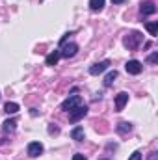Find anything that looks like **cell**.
<instances>
[{
  "mask_svg": "<svg viewBox=\"0 0 158 160\" xmlns=\"http://www.w3.org/2000/svg\"><path fill=\"white\" fill-rule=\"evenodd\" d=\"M141 41H143V34H140V32H130V34L125 36L123 45H125L128 50H136V48L141 45Z\"/></svg>",
  "mask_w": 158,
  "mask_h": 160,
  "instance_id": "6da1fadb",
  "label": "cell"
},
{
  "mask_svg": "<svg viewBox=\"0 0 158 160\" xmlns=\"http://www.w3.org/2000/svg\"><path fill=\"white\" fill-rule=\"evenodd\" d=\"M77 52H78V45L77 43H62L60 58H73Z\"/></svg>",
  "mask_w": 158,
  "mask_h": 160,
  "instance_id": "7a4b0ae2",
  "label": "cell"
},
{
  "mask_svg": "<svg viewBox=\"0 0 158 160\" xmlns=\"http://www.w3.org/2000/svg\"><path fill=\"white\" fill-rule=\"evenodd\" d=\"M86 114H87V106H86V104H78L75 110L69 112V119H71V123H77V121H80Z\"/></svg>",
  "mask_w": 158,
  "mask_h": 160,
  "instance_id": "3957f363",
  "label": "cell"
},
{
  "mask_svg": "<svg viewBox=\"0 0 158 160\" xmlns=\"http://www.w3.org/2000/svg\"><path fill=\"white\" fill-rule=\"evenodd\" d=\"M78 104H82V99H80V95H73V97H69L67 101H63V104H62V110H65V112H71V110H75Z\"/></svg>",
  "mask_w": 158,
  "mask_h": 160,
  "instance_id": "277c9868",
  "label": "cell"
},
{
  "mask_svg": "<svg viewBox=\"0 0 158 160\" xmlns=\"http://www.w3.org/2000/svg\"><path fill=\"white\" fill-rule=\"evenodd\" d=\"M125 69H126V73H128V75H140V73H141V69H143V65H141L138 60H130V62H126V63H125Z\"/></svg>",
  "mask_w": 158,
  "mask_h": 160,
  "instance_id": "5b68a950",
  "label": "cell"
},
{
  "mask_svg": "<svg viewBox=\"0 0 158 160\" xmlns=\"http://www.w3.org/2000/svg\"><path fill=\"white\" fill-rule=\"evenodd\" d=\"M110 67V60H104V62H99V63H95V65H91L89 67V75H101V73H104L106 69Z\"/></svg>",
  "mask_w": 158,
  "mask_h": 160,
  "instance_id": "8992f818",
  "label": "cell"
},
{
  "mask_svg": "<svg viewBox=\"0 0 158 160\" xmlns=\"http://www.w3.org/2000/svg\"><path fill=\"white\" fill-rule=\"evenodd\" d=\"M43 143L41 142H30L28 143V157H32V158H36V157H39L41 153H43Z\"/></svg>",
  "mask_w": 158,
  "mask_h": 160,
  "instance_id": "52a82bcc",
  "label": "cell"
},
{
  "mask_svg": "<svg viewBox=\"0 0 158 160\" xmlns=\"http://www.w3.org/2000/svg\"><path fill=\"white\" fill-rule=\"evenodd\" d=\"M128 102V93H125V91H121L117 93V97H116V110L121 112L123 108H125V104Z\"/></svg>",
  "mask_w": 158,
  "mask_h": 160,
  "instance_id": "ba28073f",
  "label": "cell"
},
{
  "mask_svg": "<svg viewBox=\"0 0 158 160\" xmlns=\"http://www.w3.org/2000/svg\"><path fill=\"white\" fill-rule=\"evenodd\" d=\"M140 11L143 13V15H153L155 11H156V6H155V2H143L141 4V8H140Z\"/></svg>",
  "mask_w": 158,
  "mask_h": 160,
  "instance_id": "9c48e42d",
  "label": "cell"
},
{
  "mask_svg": "<svg viewBox=\"0 0 158 160\" xmlns=\"http://www.w3.org/2000/svg\"><path fill=\"white\" fill-rule=\"evenodd\" d=\"M58 60H60V50H54L47 56V65H56Z\"/></svg>",
  "mask_w": 158,
  "mask_h": 160,
  "instance_id": "30bf717a",
  "label": "cell"
},
{
  "mask_svg": "<svg viewBox=\"0 0 158 160\" xmlns=\"http://www.w3.org/2000/svg\"><path fill=\"white\" fill-rule=\"evenodd\" d=\"M71 138H73V140H77V142H82V140H84V128H82V127L73 128V132H71Z\"/></svg>",
  "mask_w": 158,
  "mask_h": 160,
  "instance_id": "8fae6325",
  "label": "cell"
},
{
  "mask_svg": "<svg viewBox=\"0 0 158 160\" xmlns=\"http://www.w3.org/2000/svg\"><path fill=\"white\" fill-rule=\"evenodd\" d=\"M4 112H6V114H17V112H19V104H17V102H6Z\"/></svg>",
  "mask_w": 158,
  "mask_h": 160,
  "instance_id": "7c38bea8",
  "label": "cell"
},
{
  "mask_svg": "<svg viewBox=\"0 0 158 160\" xmlns=\"http://www.w3.org/2000/svg\"><path fill=\"white\" fill-rule=\"evenodd\" d=\"M89 8L93 11H101L104 8V0H89Z\"/></svg>",
  "mask_w": 158,
  "mask_h": 160,
  "instance_id": "4fadbf2b",
  "label": "cell"
},
{
  "mask_svg": "<svg viewBox=\"0 0 158 160\" xmlns=\"http://www.w3.org/2000/svg\"><path fill=\"white\" fill-rule=\"evenodd\" d=\"M117 130L121 132V134H126V132H130L132 130V125L130 123H126V121H121L117 125Z\"/></svg>",
  "mask_w": 158,
  "mask_h": 160,
  "instance_id": "5bb4252c",
  "label": "cell"
},
{
  "mask_svg": "<svg viewBox=\"0 0 158 160\" xmlns=\"http://www.w3.org/2000/svg\"><path fill=\"white\" fill-rule=\"evenodd\" d=\"M116 78H117V71H110V73L106 75V78H104V86H106V88H108V86H112Z\"/></svg>",
  "mask_w": 158,
  "mask_h": 160,
  "instance_id": "9a60e30c",
  "label": "cell"
},
{
  "mask_svg": "<svg viewBox=\"0 0 158 160\" xmlns=\"http://www.w3.org/2000/svg\"><path fill=\"white\" fill-rule=\"evenodd\" d=\"M145 28H147V32H149L151 36H156L158 34V22H147Z\"/></svg>",
  "mask_w": 158,
  "mask_h": 160,
  "instance_id": "2e32d148",
  "label": "cell"
},
{
  "mask_svg": "<svg viewBox=\"0 0 158 160\" xmlns=\"http://www.w3.org/2000/svg\"><path fill=\"white\" fill-rule=\"evenodd\" d=\"M15 125H17V123L13 119L6 121V123H4V130H6V132H13V130H15Z\"/></svg>",
  "mask_w": 158,
  "mask_h": 160,
  "instance_id": "e0dca14e",
  "label": "cell"
},
{
  "mask_svg": "<svg viewBox=\"0 0 158 160\" xmlns=\"http://www.w3.org/2000/svg\"><path fill=\"white\" fill-rule=\"evenodd\" d=\"M141 158H143V155H141L140 151H134V153L130 155V158H128V160H141Z\"/></svg>",
  "mask_w": 158,
  "mask_h": 160,
  "instance_id": "ac0fdd59",
  "label": "cell"
},
{
  "mask_svg": "<svg viewBox=\"0 0 158 160\" xmlns=\"http://www.w3.org/2000/svg\"><path fill=\"white\" fill-rule=\"evenodd\" d=\"M156 62H158V52H155V54H151V56H149V63H153V65H155Z\"/></svg>",
  "mask_w": 158,
  "mask_h": 160,
  "instance_id": "d6986e66",
  "label": "cell"
},
{
  "mask_svg": "<svg viewBox=\"0 0 158 160\" xmlns=\"http://www.w3.org/2000/svg\"><path fill=\"white\" fill-rule=\"evenodd\" d=\"M73 160H86V157L80 155V153H77V155H73Z\"/></svg>",
  "mask_w": 158,
  "mask_h": 160,
  "instance_id": "ffe728a7",
  "label": "cell"
},
{
  "mask_svg": "<svg viewBox=\"0 0 158 160\" xmlns=\"http://www.w3.org/2000/svg\"><path fill=\"white\" fill-rule=\"evenodd\" d=\"M112 2H114V4H123L125 0H112Z\"/></svg>",
  "mask_w": 158,
  "mask_h": 160,
  "instance_id": "44dd1931",
  "label": "cell"
}]
</instances>
